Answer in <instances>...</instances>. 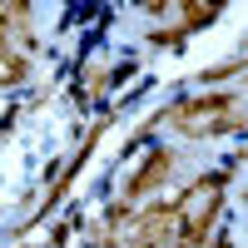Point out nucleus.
Returning <instances> with one entry per match:
<instances>
[{
    "label": "nucleus",
    "mask_w": 248,
    "mask_h": 248,
    "mask_svg": "<svg viewBox=\"0 0 248 248\" xmlns=\"http://www.w3.org/2000/svg\"><path fill=\"white\" fill-rule=\"evenodd\" d=\"M218 194H223V179H199L189 194H184L174 203V214H179V248H199L203 233L214 229V214H218Z\"/></svg>",
    "instance_id": "nucleus-1"
},
{
    "label": "nucleus",
    "mask_w": 248,
    "mask_h": 248,
    "mask_svg": "<svg viewBox=\"0 0 248 248\" xmlns=\"http://www.w3.org/2000/svg\"><path fill=\"white\" fill-rule=\"evenodd\" d=\"M20 79H25V60L5 45V30H0V85H20Z\"/></svg>",
    "instance_id": "nucleus-4"
},
{
    "label": "nucleus",
    "mask_w": 248,
    "mask_h": 248,
    "mask_svg": "<svg viewBox=\"0 0 248 248\" xmlns=\"http://www.w3.org/2000/svg\"><path fill=\"white\" fill-rule=\"evenodd\" d=\"M169 164H174L169 154H164V149H154V154H149V164H144V174H139V179L129 184V199H139V194H149L154 184H159L164 174H169Z\"/></svg>",
    "instance_id": "nucleus-3"
},
{
    "label": "nucleus",
    "mask_w": 248,
    "mask_h": 248,
    "mask_svg": "<svg viewBox=\"0 0 248 248\" xmlns=\"http://www.w3.org/2000/svg\"><path fill=\"white\" fill-rule=\"evenodd\" d=\"M169 124L184 134H218L233 124V99L229 94H194V99H179L169 109Z\"/></svg>",
    "instance_id": "nucleus-2"
},
{
    "label": "nucleus",
    "mask_w": 248,
    "mask_h": 248,
    "mask_svg": "<svg viewBox=\"0 0 248 248\" xmlns=\"http://www.w3.org/2000/svg\"><path fill=\"white\" fill-rule=\"evenodd\" d=\"M243 60H248V50H243Z\"/></svg>",
    "instance_id": "nucleus-7"
},
{
    "label": "nucleus",
    "mask_w": 248,
    "mask_h": 248,
    "mask_svg": "<svg viewBox=\"0 0 248 248\" xmlns=\"http://www.w3.org/2000/svg\"><path fill=\"white\" fill-rule=\"evenodd\" d=\"M214 15H218V5H214V0H203V5L194 0V5H184V30H194V25H209Z\"/></svg>",
    "instance_id": "nucleus-5"
},
{
    "label": "nucleus",
    "mask_w": 248,
    "mask_h": 248,
    "mask_svg": "<svg viewBox=\"0 0 248 248\" xmlns=\"http://www.w3.org/2000/svg\"><path fill=\"white\" fill-rule=\"evenodd\" d=\"M218 248H229V243H218Z\"/></svg>",
    "instance_id": "nucleus-6"
}]
</instances>
